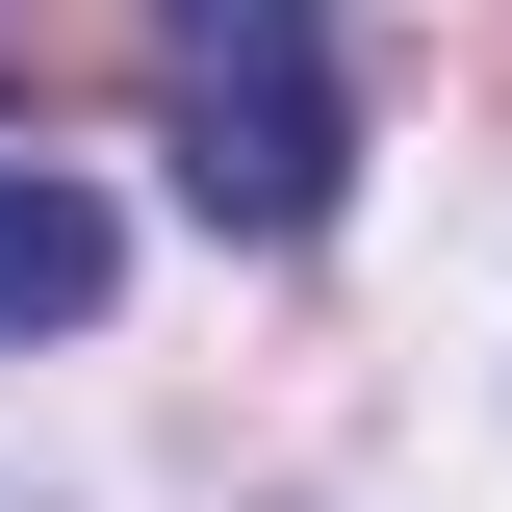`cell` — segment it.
I'll return each instance as SVG.
<instances>
[{"label":"cell","mask_w":512,"mask_h":512,"mask_svg":"<svg viewBox=\"0 0 512 512\" xmlns=\"http://www.w3.org/2000/svg\"><path fill=\"white\" fill-rule=\"evenodd\" d=\"M154 154H180L205 231H333V180H359L333 26L308 0H154Z\"/></svg>","instance_id":"cell-1"},{"label":"cell","mask_w":512,"mask_h":512,"mask_svg":"<svg viewBox=\"0 0 512 512\" xmlns=\"http://www.w3.org/2000/svg\"><path fill=\"white\" fill-rule=\"evenodd\" d=\"M103 256H128V231H103V205L52 180V154H0V359H26V333H77V308H103Z\"/></svg>","instance_id":"cell-2"}]
</instances>
